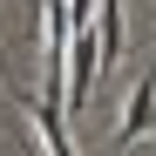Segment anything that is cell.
Returning <instances> with one entry per match:
<instances>
[{"mask_svg":"<svg viewBox=\"0 0 156 156\" xmlns=\"http://www.w3.org/2000/svg\"><path fill=\"white\" fill-rule=\"evenodd\" d=\"M143 129H156V61L143 68L136 95H129V109H122V129H115V143H136Z\"/></svg>","mask_w":156,"mask_h":156,"instance_id":"cell-1","label":"cell"}]
</instances>
